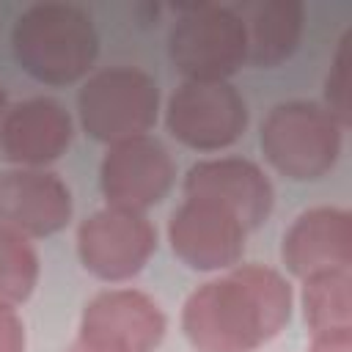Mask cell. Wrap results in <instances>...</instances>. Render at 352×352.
I'll return each mask as SVG.
<instances>
[{
	"instance_id": "1",
	"label": "cell",
	"mask_w": 352,
	"mask_h": 352,
	"mask_svg": "<svg viewBox=\"0 0 352 352\" xmlns=\"http://www.w3.org/2000/svg\"><path fill=\"white\" fill-rule=\"evenodd\" d=\"M292 286L267 264H236L201 283L182 305L195 352H256L292 319Z\"/></svg>"
},
{
	"instance_id": "2",
	"label": "cell",
	"mask_w": 352,
	"mask_h": 352,
	"mask_svg": "<svg viewBox=\"0 0 352 352\" xmlns=\"http://www.w3.org/2000/svg\"><path fill=\"white\" fill-rule=\"evenodd\" d=\"M11 50L19 69L33 80L72 85L91 72L99 55V36L80 6L36 3L16 16Z\"/></svg>"
},
{
	"instance_id": "3",
	"label": "cell",
	"mask_w": 352,
	"mask_h": 352,
	"mask_svg": "<svg viewBox=\"0 0 352 352\" xmlns=\"http://www.w3.org/2000/svg\"><path fill=\"white\" fill-rule=\"evenodd\" d=\"M344 126L324 104L292 99L275 104L261 121L258 143L267 162L292 182H314L333 170Z\"/></svg>"
},
{
	"instance_id": "4",
	"label": "cell",
	"mask_w": 352,
	"mask_h": 352,
	"mask_svg": "<svg viewBox=\"0 0 352 352\" xmlns=\"http://www.w3.org/2000/svg\"><path fill=\"white\" fill-rule=\"evenodd\" d=\"M77 116L82 132L107 146L148 135L160 116V85L135 66L99 69L80 85Z\"/></svg>"
},
{
	"instance_id": "5",
	"label": "cell",
	"mask_w": 352,
	"mask_h": 352,
	"mask_svg": "<svg viewBox=\"0 0 352 352\" xmlns=\"http://www.w3.org/2000/svg\"><path fill=\"white\" fill-rule=\"evenodd\" d=\"M168 55L187 80H228L248 63L245 28L228 6L182 8L168 33Z\"/></svg>"
},
{
	"instance_id": "6",
	"label": "cell",
	"mask_w": 352,
	"mask_h": 352,
	"mask_svg": "<svg viewBox=\"0 0 352 352\" xmlns=\"http://www.w3.org/2000/svg\"><path fill=\"white\" fill-rule=\"evenodd\" d=\"M168 132L187 148L220 151L248 129V104L228 80H184L165 107Z\"/></svg>"
},
{
	"instance_id": "7",
	"label": "cell",
	"mask_w": 352,
	"mask_h": 352,
	"mask_svg": "<svg viewBox=\"0 0 352 352\" xmlns=\"http://www.w3.org/2000/svg\"><path fill=\"white\" fill-rule=\"evenodd\" d=\"M157 250V231L143 212L104 206L77 228V256L82 267L104 280H132Z\"/></svg>"
},
{
	"instance_id": "8",
	"label": "cell",
	"mask_w": 352,
	"mask_h": 352,
	"mask_svg": "<svg viewBox=\"0 0 352 352\" xmlns=\"http://www.w3.org/2000/svg\"><path fill=\"white\" fill-rule=\"evenodd\" d=\"M248 228L234 212L214 201L184 198L168 220L173 256L198 272H220L239 264Z\"/></svg>"
},
{
	"instance_id": "9",
	"label": "cell",
	"mask_w": 352,
	"mask_h": 352,
	"mask_svg": "<svg viewBox=\"0 0 352 352\" xmlns=\"http://www.w3.org/2000/svg\"><path fill=\"white\" fill-rule=\"evenodd\" d=\"M173 176L168 148L157 138L140 135L107 146L99 165V190L107 206L146 212L168 195Z\"/></svg>"
},
{
	"instance_id": "10",
	"label": "cell",
	"mask_w": 352,
	"mask_h": 352,
	"mask_svg": "<svg viewBox=\"0 0 352 352\" xmlns=\"http://www.w3.org/2000/svg\"><path fill=\"white\" fill-rule=\"evenodd\" d=\"M184 198H204L226 206L239 223L253 231L258 228L275 204L270 176L245 157H214L198 160L184 176Z\"/></svg>"
},
{
	"instance_id": "11",
	"label": "cell",
	"mask_w": 352,
	"mask_h": 352,
	"mask_svg": "<svg viewBox=\"0 0 352 352\" xmlns=\"http://www.w3.org/2000/svg\"><path fill=\"white\" fill-rule=\"evenodd\" d=\"M72 220V190L47 168H14L0 176V223L28 239L58 234Z\"/></svg>"
},
{
	"instance_id": "12",
	"label": "cell",
	"mask_w": 352,
	"mask_h": 352,
	"mask_svg": "<svg viewBox=\"0 0 352 352\" xmlns=\"http://www.w3.org/2000/svg\"><path fill=\"white\" fill-rule=\"evenodd\" d=\"M168 330L162 308L138 289H104L80 316V333L116 344L126 352H154Z\"/></svg>"
},
{
	"instance_id": "13",
	"label": "cell",
	"mask_w": 352,
	"mask_h": 352,
	"mask_svg": "<svg viewBox=\"0 0 352 352\" xmlns=\"http://www.w3.org/2000/svg\"><path fill=\"white\" fill-rule=\"evenodd\" d=\"M72 135L74 124L69 110L50 96H33L6 110L0 151L16 168H47L66 154Z\"/></svg>"
},
{
	"instance_id": "14",
	"label": "cell",
	"mask_w": 352,
	"mask_h": 352,
	"mask_svg": "<svg viewBox=\"0 0 352 352\" xmlns=\"http://www.w3.org/2000/svg\"><path fill=\"white\" fill-rule=\"evenodd\" d=\"M280 258L297 278L352 267V214L341 206L300 212L280 239Z\"/></svg>"
},
{
	"instance_id": "15",
	"label": "cell",
	"mask_w": 352,
	"mask_h": 352,
	"mask_svg": "<svg viewBox=\"0 0 352 352\" xmlns=\"http://www.w3.org/2000/svg\"><path fill=\"white\" fill-rule=\"evenodd\" d=\"M248 44V63L272 69L289 60L300 44L305 6L297 0H248L234 8Z\"/></svg>"
},
{
	"instance_id": "16",
	"label": "cell",
	"mask_w": 352,
	"mask_h": 352,
	"mask_svg": "<svg viewBox=\"0 0 352 352\" xmlns=\"http://www.w3.org/2000/svg\"><path fill=\"white\" fill-rule=\"evenodd\" d=\"M300 308L311 333L352 327V272L330 270L305 278L300 289Z\"/></svg>"
},
{
	"instance_id": "17",
	"label": "cell",
	"mask_w": 352,
	"mask_h": 352,
	"mask_svg": "<svg viewBox=\"0 0 352 352\" xmlns=\"http://www.w3.org/2000/svg\"><path fill=\"white\" fill-rule=\"evenodd\" d=\"M41 261L33 242L11 226L0 223V302H25L38 283Z\"/></svg>"
},
{
	"instance_id": "18",
	"label": "cell",
	"mask_w": 352,
	"mask_h": 352,
	"mask_svg": "<svg viewBox=\"0 0 352 352\" xmlns=\"http://www.w3.org/2000/svg\"><path fill=\"white\" fill-rule=\"evenodd\" d=\"M324 110L341 124H352V30L338 41L330 74L324 80Z\"/></svg>"
},
{
	"instance_id": "19",
	"label": "cell",
	"mask_w": 352,
	"mask_h": 352,
	"mask_svg": "<svg viewBox=\"0 0 352 352\" xmlns=\"http://www.w3.org/2000/svg\"><path fill=\"white\" fill-rule=\"evenodd\" d=\"M25 324L14 305L0 302V352H25Z\"/></svg>"
},
{
	"instance_id": "20",
	"label": "cell",
	"mask_w": 352,
	"mask_h": 352,
	"mask_svg": "<svg viewBox=\"0 0 352 352\" xmlns=\"http://www.w3.org/2000/svg\"><path fill=\"white\" fill-rule=\"evenodd\" d=\"M305 352H352V327L311 333V344Z\"/></svg>"
},
{
	"instance_id": "21",
	"label": "cell",
	"mask_w": 352,
	"mask_h": 352,
	"mask_svg": "<svg viewBox=\"0 0 352 352\" xmlns=\"http://www.w3.org/2000/svg\"><path fill=\"white\" fill-rule=\"evenodd\" d=\"M66 352H126V349H121V346H116V344H107V341H102V338L77 333V338L66 346Z\"/></svg>"
},
{
	"instance_id": "22",
	"label": "cell",
	"mask_w": 352,
	"mask_h": 352,
	"mask_svg": "<svg viewBox=\"0 0 352 352\" xmlns=\"http://www.w3.org/2000/svg\"><path fill=\"white\" fill-rule=\"evenodd\" d=\"M6 110H8V102H6V91H3V85H0V124H3Z\"/></svg>"
}]
</instances>
